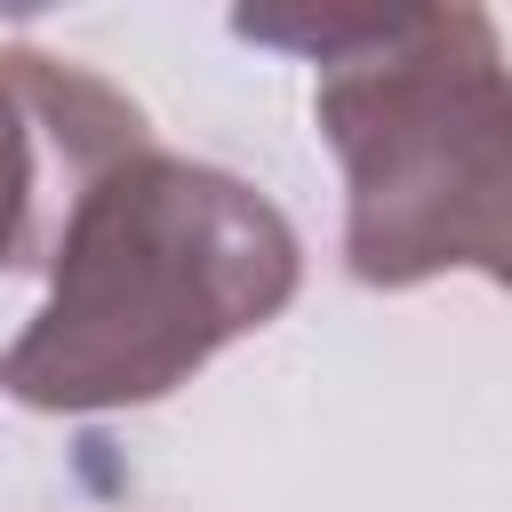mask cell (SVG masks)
<instances>
[{
    "label": "cell",
    "mask_w": 512,
    "mask_h": 512,
    "mask_svg": "<svg viewBox=\"0 0 512 512\" xmlns=\"http://www.w3.org/2000/svg\"><path fill=\"white\" fill-rule=\"evenodd\" d=\"M296 280V224L248 176L144 144L72 208L48 304L0 352V392L48 416L144 408L280 320Z\"/></svg>",
    "instance_id": "1"
},
{
    "label": "cell",
    "mask_w": 512,
    "mask_h": 512,
    "mask_svg": "<svg viewBox=\"0 0 512 512\" xmlns=\"http://www.w3.org/2000/svg\"><path fill=\"white\" fill-rule=\"evenodd\" d=\"M232 32L320 64L312 120L344 168L360 288L512 272V88L488 8H240Z\"/></svg>",
    "instance_id": "2"
},
{
    "label": "cell",
    "mask_w": 512,
    "mask_h": 512,
    "mask_svg": "<svg viewBox=\"0 0 512 512\" xmlns=\"http://www.w3.org/2000/svg\"><path fill=\"white\" fill-rule=\"evenodd\" d=\"M144 112L88 64L0 48V272H48L104 168L144 152Z\"/></svg>",
    "instance_id": "3"
}]
</instances>
